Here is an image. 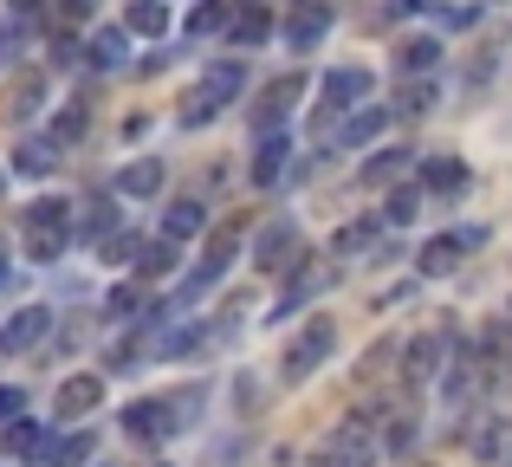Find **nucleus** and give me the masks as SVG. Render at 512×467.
<instances>
[{
    "label": "nucleus",
    "mask_w": 512,
    "mask_h": 467,
    "mask_svg": "<svg viewBox=\"0 0 512 467\" xmlns=\"http://www.w3.org/2000/svg\"><path fill=\"white\" fill-rule=\"evenodd\" d=\"M124 26L130 33H143V39H156L169 26V13H163V0H130V13H124Z\"/></svg>",
    "instance_id": "b1692460"
},
{
    "label": "nucleus",
    "mask_w": 512,
    "mask_h": 467,
    "mask_svg": "<svg viewBox=\"0 0 512 467\" xmlns=\"http://www.w3.org/2000/svg\"><path fill=\"white\" fill-rule=\"evenodd\" d=\"M195 234H208V208H201L195 195H182V202L163 215V240H175V247H182V240H195Z\"/></svg>",
    "instance_id": "ddd939ff"
},
{
    "label": "nucleus",
    "mask_w": 512,
    "mask_h": 467,
    "mask_svg": "<svg viewBox=\"0 0 512 467\" xmlns=\"http://www.w3.org/2000/svg\"><path fill=\"white\" fill-rule=\"evenodd\" d=\"M402 169H409V150H383V156H370V163H363V182H370V189H383V182H396Z\"/></svg>",
    "instance_id": "bb28decb"
},
{
    "label": "nucleus",
    "mask_w": 512,
    "mask_h": 467,
    "mask_svg": "<svg viewBox=\"0 0 512 467\" xmlns=\"http://www.w3.org/2000/svg\"><path fill=\"white\" fill-rule=\"evenodd\" d=\"M111 228H117V208H111V195H91V202H85V215H78V234H85V240H104Z\"/></svg>",
    "instance_id": "5701e85b"
},
{
    "label": "nucleus",
    "mask_w": 512,
    "mask_h": 467,
    "mask_svg": "<svg viewBox=\"0 0 512 467\" xmlns=\"http://www.w3.org/2000/svg\"><path fill=\"white\" fill-rule=\"evenodd\" d=\"M383 124H389V111H376V104H363L357 117H344V124H338V150H357V143H370V137H376Z\"/></svg>",
    "instance_id": "aec40b11"
},
{
    "label": "nucleus",
    "mask_w": 512,
    "mask_h": 467,
    "mask_svg": "<svg viewBox=\"0 0 512 467\" xmlns=\"http://www.w3.org/2000/svg\"><path fill=\"white\" fill-rule=\"evenodd\" d=\"M163 189V163L156 156H143V163H124V176H117V195H130V202H143V195Z\"/></svg>",
    "instance_id": "dca6fc26"
},
{
    "label": "nucleus",
    "mask_w": 512,
    "mask_h": 467,
    "mask_svg": "<svg viewBox=\"0 0 512 467\" xmlns=\"http://www.w3.org/2000/svg\"><path fill=\"white\" fill-rule=\"evenodd\" d=\"M0 286H7V260H0Z\"/></svg>",
    "instance_id": "37998d69"
},
{
    "label": "nucleus",
    "mask_w": 512,
    "mask_h": 467,
    "mask_svg": "<svg viewBox=\"0 0 512 467\" xmlns=\"http://www.w3.org/2000/svg\"><path fill=\"white\" fill-rule=\"evenodd\" d=\"M286 156H292V143L266 130V137H260V156H253V189H273V182L286 176Z\"/></svg>",
    "instance_id": "2eb2a0df"
},
{
    "label": "nucleus",
    "mask_w": 512,
    "mask_h": 467,
    "mask_svg": "<svg viewBox=\"0 0 512 467\" xmlns=\"http://www.w3.org/2000/svg\"><path fill=\"white\" fill-rule=\"evenodd\" d=\"M150 467H169V461H150Z\"/></svg>",
    "instance_id": "a18cd8bd"
},
{
    "label": "nucleus",
    "mask_w": 512,
    "mask_h": 467,
    "mask_svg": "<svg viewBox=\"0 0 512 467\" xmlns=\"http://www.w3.org/2000/svg\"><path fill=\"white\" fill-rule=\"evenodd\" d=\"M409 467H435V461H409Z\"/></svg>",
    "instance_id": "c03bdc74"
},
{
    "label": "nucleus",
    "mask_w": 512,
    "mask_h": 467,
    "mask_svg": "<svg viewBox=\"0 0 512 467\" xmlns=\"http://www.w3.org/2000/svg\"><path fill=\"white\" fill-rule=\"evenodd\" d=\"M441 357H448V338H415L409 344V383H435V370H441Z\"/></svg>",
    "instance_id": "f3484780"
},
{
    "label": "nucleus",
    "mask_w": 512,
    "mask_h": 467,
    "mask_svg": "<svg viewBox=\"0 0 512 467\" xmlns=\"http://www.w3.org/2000/svg\"><path fill=\"white\" fill-rule=\"evenodd\" d=\"M357 247H370V228H338V253H357Z\"/></svg>",
    "instance_id": "e433bc0d"
},
{
    "label": "nucleus",
    "mask_w": 512,
    "mask_h": 467,
    "mask_svg": "<svg viewBox=\"0 0 512 467\" xmlns=\"http://www.w3.org/2000/svg\"><path fill=\"white\" fill-rule=\"evenodd\" d=\"M46 461L52 467H85L91 461V435H65L59 448H46Z\"/></svg>",
    "instance_id": "2f4dec72"
},
{
    "label": "nucleus",
    "mask_w": 512,
    "mask_h": 467,
    "mask_svg": "<svg viewBox=\"0 0 512 467\" xmlns=\"http://www.w3.org/2000/svg\"><path fill=\"white\" fill-rule=\"evenodd\" d=\"M227 33H234V46H260V39L273 33V20H266L260 7H247L240 20H227Z\"/></svg>",
    "instance_id": "c85d7f7f"
},
{
    "label": "nucleus",
    "mask_w": 512,
    "mask_h": 467,
    "mask_svg": "<svg viewBox=\"0 0 512 467\" xmlns=\"http://www.w3.org/2000/svg\"><path fill=\"white\" fill-rule=\"evenodd\" d=\"M474 240H480V234H435V240L422 247V260H415V266H422V279H448Z\"/></svg>",
    "instance_id": "6e6552de"
},
{
    "label": "nucleus",
    "mask_w": 512,
    "mask_h": 467,
    "mask_svg": "<svg viewBox=\"0 0 512 467\" xmlns=\"http://www.w3.org/2000/svg\"><path fill=\"white\" fill-rule=\"evenodd\" d=\"M422 7H435V0H396V13H422Z\"/></svg>",
    "instance_id": "4c0bfd02"
},
{
    "label": "nucleus",
    "mask_w": 512,
    "mask_h": 467,
    "mask_svg": "<svg viewBox=\"0 0 512 467\" xmlns=\"http://www.w3.org/2000/svg\"><path fill=\"white\" fill-rule=\"evenodd\" d=\"M299 91H305V78H299V72H292V78H273V85H266V98H260V124L273 130L279 117L292 111V98H299Z\"/></svg>",
    "instance_id": "6ab92c4d"
},
{
    "label": "nucleus",
    "mask_w": 512,
    "mask_h": 467,
    "mask_svg": "<svg viewBox=\"0 0 512 467\" xmlns=\"http://www.w3.org/2000/svg\"><path fill=\"white\" fill-rule=\"evenodd\" d=\"M435 59H441V46H435V39H409V46H402L396 52V72H435Z\"/></svg>",
    "instance_id": "393cba45"
},
{
    "label": "nucleus",
    "mask_w": 512,
    "mask_h": 467,
    "mask_svg": "<svg viewBox=\"0 0 512 467\" xmlns=\"http://www.w3.org/2000/svg\"><path fill=\"white\" fill-rule=\"evenodd\" d=\"M124 429L137 435V442H163V435L182 429V416H169L163 396H150V403H130V409H124Z\"/></svg>",
    "instance_id": "0eeeda50"
},
{
    "label": "nucleus",
    "mask_w": 512,
    "mask_h": 467,
    "mask_svg": "<svg viewBox=\"0 0 512 467\" xmlns=\"http://www.w3.org/2000/svg\"><path fill=\"white\" fill-rule=\"evenodd\" d=\"M137 266H143V279L175 273V240H150V247H137Z\"/></svg>",
    "instance_id": "cd10ccee"
},
{
    "label": "nucleus",
    "mask_w": 512,
    "mask_h": 467,
    "mask_svg": "<svg viewBox=\"0 0 512 467\" xmlns=\"http://www.w3.org/2000/svg\"><path fill=\"white\" fill-rule=\"evenodd\" d=\"M39 104H46V78L39 72H20L7 91H0V117H7V124H20L26 111H39Z\"/></svg>",
    "instance_id": "1a4fd4ad"
},
{
    "label": "nucleus",
    "mask_w": 512,
    "mask_h": 467,
    "mask_svg": "<svg viewBox=\"0 0 512 467\" xmlns=\"http://www.w3.org/2000/svg\"><path fill=\"white\" fill-rule=\"evenodd\" d=\"M331 344H338V325H331L325 312H318V318H305L299 344L286 351V383H305V377H312V370H318V364L331 357Z\"/></svg>",
    "instance_id": "20e7f679"
},
{
    "label": "nucleus",
    "mask_w": 512,
    "mask_h": 467,
    "mask_svg": "<svg viewBox=\"0 0 512 467\" xmlns=\"http://www.w3.org/2000/svg\"><path fill=\"white\" fill-rule=\"evenodd\" d=\"M422 195L428 189H415V182H409V189H396V195H389V208H383V221H389V228H409V221L422 215Z\"/></svg>",
    "instance_id": "a878e982"
},
{
    "label": "nucleus",
    "mask_w": 512,
    "mask_h": 467,
    "mask_svg": "<svg viewBox=\"0 0 512 467\" xmlns=\"http://www.w3.org/2000/svg\"><path fill=\"white\" fill-rule=\"evenodd\" d=\"M493 467H512V435H506V442H500V461H493Z\"/></svg>",
    "instance_id": "58836bf2"
},
{
    "label": "nucleus",
    "mask_w": 512,
    "mask_h": 467,
    "mask_svg": "<svg viewBox=\"0 0 512 467\" xmlns=\"http://www.w3.org/2000/svg\"><path fill=\"white\" fill-rule=\"evenodd\" d=\"M91 59H98V65H124V33H117V26H104V33L91 39Z\"/></svg>",
    "instance_id": "72a5a7b5"
},
{
    "label": "nucleus",
    "mask_w": 512,
    "mask_h": 467,
    "mask_svg": "<svg viewBox=\"0 0 512 467\" xmlns=\"http://www.w3.org/2000/svg\"><path fill=\"white\" fill-rule=\"evenodd\" d=\"M325 33H331V7H325V0H305V7H299V13L286 20V39H292L299 52H312V46H318Z\"/></svg>",
    "instance_id": "9d476101"
},
{
    "label": "nucleus",
    "mask_w": 512,
    "mask_h": 467,
    "mask_svg": "<svg viewBox=\"0 0 512 467\" xmlns=\"http://www.w3.org/2000/svg\"><path fill=\"white\" fill-rule=\"evenodd\" d=\"M0 448H7L13 461H33L39 448H46V422H20V416H13L7 435H0Z\"/></svg>",
    "instance_id": "a211bd4d"
},
{
    "label": "nucleus",
    "mask_w": 512,
    "mask_h": 467,
    "mask_svg": "<svg viewBox=\"0 0 512 467\" xmlns=\"http://www.w3.org/2000/svg\"><path fill=\"white\" fill-rule=\"evenodd\" d=\"M78 137H85V104H65L52 117V143H78Z\"/></svg>",
    "instance_id": "473e14b6"
},
{
    "label": "nucleus",
    "mask_w": 512,
    "mask_h": 467,
    "mask_svg": "<svg viewBox=\"0 0 512 467\" xmlns=\"http://www.w3.org/2000/svg\"><path fill=\"white\" fill-rule=\"evenodd\" d=\"M415 189L461 195V189H467V163H461V156H428V163H422V182H415Z\"/></svg>",
    "instance_id": "4468645a"
},
{
    "label": "nucleus",
    "mask_w": 512,
    "mask_h": 467,
    "mask_svg": "<svg viewBox=\"0 0 512 467\" xmlns=\"http://www.w3.org/2000/svg\"><path fill=\"white\" fill-rule=\"evenodd\" d=\"M98 403H104V383L91 377V370H85V377H65V383H59V416L78 422V416H91Z\"/></svg>",
    "instance_id": "f8f14e48"
},
{
    "label": "nucleus",
    "mask_w": 512,
    "mask_h": 467,
    "mask_svg": "<svg viewBox=\"0 0 512 467\" xmlns=\"http://www.w3.org/2000/svg\"><path fill=\"white\" fill-rule=\"evenodd\" d=\"M65 13H91V0H65Z\"/></svg>",
    "instance_id": "a19ab883"
},
{
    "label": "nucleus",
    "mask_w": 512,
    "mask_h": 467,
    "mask_svg": "<svg viewBox=\"0 0 512 467\" xmlns=\"http://www.w3.org/2000/svg\"><path fill=\"white\" fill-rule=\"evenodd\" d=\"M137 305H150V299H143V279H124V286L104 292V312H111V318H130Z\"/></svg>",
    "instance_id": "c756f323"
},
{
    "label": "nucleus",
    "mask_w": 512,
    "mask_h": 467,
    "mask_svg": "<svg viewBox=\"0 0 512 467\" xmlns=\"http://www.w3.org/2000/svg\"><path fill=\"white\" fill-rule=\"evenodd\" d=\"M227 0H201V7H188V39H208V33H227Z\"/></svg>",
    "instance_id": "4be33fe9"
},
{
    "label": "nucleus",
    "mask_w": 512,
    "mask_h": 467,
    "mask_svg": "<svg viewBox=\"0 0 512 467\" xmlns=\"http://www.w3.org/2000/svg\"><path fill=\"white\" fill-rule=\"evenodd\" d=\"M402 111H409V117L435 111V85H409V91H402Z\"/></svg>",
    "instance_id": "f704fd0d"
},
{
    "label": "nucleus",
    "mask_w": 512,
    "mask_h": 467,
    "mask_svg": "<svg viewBox=\"0 0 512 467\" xmlns=\"http://www.w3.org/2000/svg\"><path fill=\"white\" fill-rule=\"evenodd\" d=\"M13 7H39V0H13Z\"/></svg>",
    "instance_id": "79ce46f5"
},
{
    "label": "nucleus",
    "mask_w": 512,
    "mask_h": 467,
    "mask_svg": "<svg viewBox=\"0 0 512 467\" xmlns=\"http://www.w3.org/2000/svg\"><path fill=\"white\" fill-rule=\"evenodd\" d=\"M46 331H52V312L46 305H26V312H13L7 325H0V351L20 357V351H33V344H46Z\"/></svg>",
    "instance_id": "423d86ee"
},
{
    "label": "nucleus",
    "mask_w": 512,
    "mask_h": 467,
    "mask_svg": "<svg viewBox=\"0 0 512 467\" xmlns=\"http://www.w3.org/2000/svg\"><path fill=\"white\" fill-rule=\"evenodd\" d=\"M240 234H247V221H227V228H214V234H208V247H201V266L188 273V286H182L188 299H195L201 286H214V279H221L227 266H234V253H240Z\"/></svg>",
    "instance_id": "39448f33"
},
{
    "label": "nucleus",
    "mask_w": 512,
    "mask_h": 467,
    "mask_svg": "<svg viewBox=\"0 0 512 467\" xmlns=\"http://www.w3.org/2000/svg\"><path fill=\"white\" fill-rule=\"evenodd\" d=\"M357 98H370V72H363V65H338V72L325 78V111H350Z\"/></svg>",
    "instance_id": "9b49d317"
},
{
    "label": "nucleus",
    "mask_w": 512,
    "mask_h": 467,
    "mask_svg": "<svg viewBox=\"0 0 512 467\" xmlns=\"http://www.w3.org/2000/svg\"><path fill=\"white\" fill-rule=\"evenodd\" d=\"M286 260H292V228L279 221V228L260 234V266H286Z\"/></svg>",
    "instance_id": "7c9ffc66"
},
{
    "label": "nucleus",
    "mask_w": 512,
    "mask_h": 467,
    "mask_svg": "<svg viewBox=\"0 0 512 467\" xmlns=\"http://www.w3.org/2000/svg\"><path fill=\"white\" fill-rule=\"evenodd\" d=\"M312 467H376V435H370V422H363V416L338 422V429L318 442Z\"/></svg>",
    "instance_id": "7ed1b4c3"
},
{
    "label": "nucleus",
    "mask_w": 512,
    "mask_h": 467,
    "mask_svg": "<svg viewBox=\"0 0 512 467\" xmlns=\"http://www.w3.org/2000/svg\"><path fill=\"white\" fill-rule=\"evenodd\" d=\"M13 169H20V176H52V169H59V143H20V150H13Z\"/></svg>",
    "instance_id": "412c9836"
},
{
    "label": "nucleus",
    "mask_w": 512,
    "mask_h": 467,
    "mask_svg": "<svg viewBox=\"0 0 512 467\" xmlns=\"http://www.w3.org/2000/svg\"><path fill=\"white\" fill-rule=\"evenodd\" d=\"M20 234H26V253L33 260H59L65 247H72V202H33L26 208V221H20Z\"/></svg>",
    "instance_id": "f03ea898"
},
{
    "label": "nucleus",
    "mask_w": 512,
    "mask_h": 467,
    "mask_svg": "<svg viewBox=\"0 0 512 467\" xmlns=\"http://www.w3.org/2000/svg\"><path fill=\"white\" fill-rule=\"evenodd\" d=\"M26 409V390H13V383H0V422H13Z\"/></svg>",
    "instance_id": "c9c22d12"
},
{
    "label": "nucleus",
    "mask_w": 512,
    "mask_h": 467,
    "mask_svg": "<svg viewBox=\"0 0 512 467\" xmlns=\"http://www.w3.org/2000/svg\"><path fill=\"white\" fill-rule=\"evenodd\" d=\"M13 59V33H0V65H7Z\"/></svg>",
    "instance_id": "ea45409f"
},
{
    "label": "nucleus",
    "mask_w": 512,
    "mask_h": 467,
    "mask_svg": "<svg viewBox=\"0 0 512 467\" xmlns=\"http://www.w3.org/2000/svg\"><path fill=\"white\" fill-rule=\"evenodd\" d=\"M240 91H247V72H240L234 59L208 65V72H201V85L188 91V104H182V124H208V117H221Z\"/></svg>",
    "instance_id": "f257e3e1"
}]
</instances>
